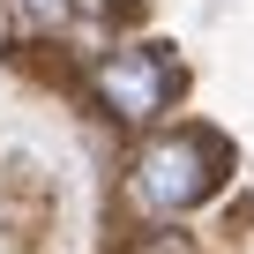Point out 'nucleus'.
I'll return each mask as SVG.
<instances>
[{
    "instance_id": "nucleus-4",
    "label": "nucleus",
    "mask_w": 254,
    "mask_h": 254,
    "mask_svg": "<svg viewBox=\"0 0 254 254\" xmlns=\"http://www.w3.org/2000/svg\"><path fill=\"white\" fill-rule=\"evenodd\" d=\"M127 254H194L187 232H165V224H142L135 239H127Z\"/></svg>"
},
{
    "instance_id": "nucleus-1",
    "label": "nucleus",
    "mask_w": 254,
    "mask_h": 254,
    "mask_svg": "<svg viewBox=\"0 0 254 254\" xmlns=\"http://www.w3.org/2000/svg\"><path fill=\"white\" fill-rule=\"evenodd\" d=\"M127 202L142 217H180V209H202L217 187H224V142L209 127H165V135H142L135 157L120 172Z\"/></svg>"
},
{
    "instance_id": "nucleus-2",
    "label": "nucleus",
    "mask_w": 254,
    "mask_h": 254,
    "mask_svg": "<svg viewBox=\"0 0 254 254\" xmlns=\"http://www.w3.org/2000/svg\"><path fill=\"white\" fill-rule=\"evenodd\" d=\"M90 90H97V105L112 112V120H127V127H142V120H165L172 112V97H180V60L165 53V45H105L97 60H90Z\"/></svg>"
},
{
    "instance_id": "nucleus-3",
    "label": "nucleus",
    "mask_w": 254,
    "mask_h": 254,
    "mask_svg": "<svg viewBox=\"0 0 254 254\" xmlns=\"http://www.w3.org/2000/svg\"><path fill=\"white\" fill-rule=\"evenodd\" d=\"M8 8H15V15L30 23V30H67L82 0H8Z\"/></svg>"
}]
</instances>
